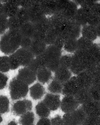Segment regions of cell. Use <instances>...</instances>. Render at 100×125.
<instances>
[{"instance_id":"obj_43","label":"cell","mask_w":100,"mask_h":125,"mask_svg":"<svg viewBox=\"0 0 100 125\" xmlns=\"http://www.w3.org/2000/svg\"><path fill=\"white\" fill-rule=\"evenodd\" d=\"M8 80V76L0 72V90L3 89L6 86Z\"/></svg>"},{"instance_id":"obj_37","label":"cell","mask_w":100,"mask_h":125,"mask_svg":"<svg viewBox=\"0 0 100 125\" xmlns=\"http://www.w3.org/2000/svg\"><path fill=\"white\" fill-rule=\"evenodd\" d=\"M62 119V125H78L72 113H65Z\"/></svg>"},{"instance_id":"obj_21","label":"cell","mask_w":100,"mask_h":125,"mask_svg":"<svg viewBox=\"0 0 100 125\" xmlns=\"http://www.w3.org/2000/svg\"><path fill=\"white\" fill-rule=\"evenodd\" d=\"M37 3L34 6L28 9L29 21L34 24L45 16Z\"/></svg>"},{"instance_id":"obj_1","label":"cell","mask_w":100,"mask_h":125,"mask_svg":"<svg viewBox=\"0 0 100 125\" xmlns=\"http://www.w3.org/2000/svg\"><path fill=\"white\" fill-rule=\"evenodd\" d=\"M22 36L18 30L8 29L0 39V50L6 55L13 54L19 48Z\"/></svg>"},{"instance_id":"obj_17","label":"cell","mask_w":100,"mask_h":125,"mask_svg":"<svg viewBox=\"0 0 100 125\" xmlns=\"http://www.w3.org/2000/svg\"><path fill=\"white\" fill-rule=\"evenodd\" d=\"M53 73L46 67L40 68L36 72L37 81L43 85L47 84L53 78Z\"/></svg>"},{"instance_id":"obj_11","label":"cell","mask_w":100,"mask_h":125,"mask_svg":"<svg viewBox=\"0 0 100 125\" xmlns=\"http://www.w3.org/2000/svg\"><path fill=\"white\" fill-rule=\"evenodd\" d=\"M80 89L76 82V76L73 75L70 79L63 84L62 94L64 96L74 97Z\"/></svg>"},{"instance_id":"obj_33","label":"cell","mask_w":100,"mask_h":125,"mask_svg":"<svg viewBox=\"0 0 100 125\" xmlns=\"http://www.w3.org/2000/svg\"><path fill=\"white\" fill-rule=\"evenodd\" d=\"M58 36L56 33L49 28L45 34L44 41L47 46L53 45Z\"/></svg>"},{"instance_id":"obj_16","label":"cell","mask_w":100,"mask_h":125,"mask_svg":"<svg viewBox=\"0 0 100 125\" xmlns=\"http://www.w3.org/2000/svg\"><path fill=\"white\" fill-rule=\"evenodd\" d=\"M4 4V14L8 18L16 16L20 8L19 0H6Z\"/></svg>"},{"instance_id":"obj_38","label":"cell","mask_w":100,"mask_h":125,"mask_svg":"<svg viewBox=\"0 0 100 125\" xmlns=\"http://www.w3.org/2000/svg\"><path fill=\"white\" fill-rule=\"evenodd\" d=\"M8 18L4 14L0 15V35H2L9 29Z\"/></svg>"},{"instance_id":"obj_7","label":"cell","mask_w":100,"mask_h":125,"mask_svg":"<svg viewBox=\"0 0 100 125\" xmlns=\"http://www.w3.org/2000/svg\"><path fill=\"white\" fill-rule=\"evenodd\" d=\"M16 77L29 86L37 81L36 73L31 70L27 66L20 69Z\"/></svg>"},{"instance_id":"obj_20","label":"cell","mask_w":100,"mask_h":125,"mask_svg":"<svg viewBox=\"0 0 100 125\" xmlns=\"http://www.w3.org/2000/svg\"><path fill=\"white\" fill-rule=\"evenodd\" d=\"M47 47L44 40H33L30 50L35 57L44 53Z\"/></svg>"},{"instance_id":"obj_48","label":"cell","mask_w":100,"mask_h":125,"mask_svg":"<svg viewBox=\"0 0 100 125\" xmlns=\"http://www.w3.org/2000/svg\"><path fill=\"white\" fill-rule=\"evenodd\" d=\"M96 28L99 40L100 41V24L97 26Z\"/></svg>"},{"instance_id":"obj_24","label":"cell","mask_w":100,"mask_h":125,"mask_svg":"<svg viewBox=\"0 0 100 125\" xmlns=\"http://www.w3.org/2000/svg\"><path fill=\"white\" fill-rule=\"evenodd\" d=\"M63 84L53 78L47 84L46 90L48 93L60 95L62 94Z\"/></svg>"},{"instance_id":"obj_49","label":"cell","mask_w":100,"mask_h":125,"mask_svg":"<svg viewBox=\"0 0 100 125\" xmlns=\"http://www.w3.org/2000/svg\"><path fill=\"white\" fill-rule=\"evenodd\" d=\"M7 125H17V123L14 121H11Z\"/></svg>"},{"instance_id":"obj_41","label":"cell","mask_w":100,"mask_h":125,"mask_svg":"<svg viewBox=\"0 0 100 125\" xmlns=\"http://www.w3.org/2000/svg\"><path fill=\"white\" fill-rule=\"evenodd\" d=\"M32 41L33 40L31 38L23 37L21 40L20 47L30 50Z\"/></svg>"},{"instance_id":"obj_28","label":"cell","mask_w":100,"mask_h":125,"mask_svg":"<svg viewBox=\"0 0 100 125\" xmlns=\"http://www.w3.org/2000/svg\"><path fill=\"white\" fill-rule=\"evenodd\" d=\"M34 113L30 111L21 116L19 122L21 125H34Z\"/></svg>"},{"instance_id":"obj_45","label":"cell","mask_w":100,"mask_h":125,"mask_svg":"<svg viewBox=\"0 0 100 125\" xmlns=\"http://www.w3.org/2000/svg\"><path fill=\"white\" fill-rule=\"evenodd\" d=\"M50 121L51 125H62V118L59 115L52 118Z\"/></svg>"},{"instance_id":"obj_5","label":"cell","mask_w":100,"mask_h":125,"mask_svg":"<svg viewBox=\"0 0 100 125\" xmlns=\"http://www.w3.org/2000/svg\"><path fill=\"white\" fill-rule=\"evenodd\" d=\"M48 17L50 23L49 28L59 36L66 25L67 19L60 11H56Z\"/></svg>"},{"instance_id":"obj_6","label":"cell","mask_w":100,"mask_h":125,"mask_svg":"<svg viewBox=\"0 0 100 125\" xmlns=\"http://www.w3.org/2000/svg\"><path fill=\"white\" fill-rule=\"evenodd\" d=\"M75 76L77 83L80 89L88 90L93 84L94 77L88 70L83 71Z\"/></svg>"},{"instance_id":"obj_9","label":"cell","mask_w":100,"mask_h":125,"mask_svg":"<svg viewBox=\"0 0 100 125\" xmlns=\"http://www.w3.org/2000/svg\"><path fill=\"white\" fill-rule=\"evenodd\" d=\"M14 53L18 60L20 66L22 67L28 66L35 57L30 50L21 47Z\"/></svg>"},{"instance_id":"obj_50","label":"cell","mask_w":100,"mask_h":125,"mask_svg":"<svg viewBox=\"0 0 100 125\" xmlns=\"http://www.w3.org/2000/svg\"><path fill=\"white\" fill-rule=\"evenodd\" d=\"M2 116H1L0 114V123L2 121Z\"/></svg>"},{"instance_id":"obj_14","label":"cell","mask_w":100,"mask_h":125,"mask_svg":"<svg viewBox=\"0 0 100 125\" xmlns=\"http://www.w3.org/2000/svg\"><path fill=\"white\" fill-rule=\"evenodd\" d=\"M46 93L44 85L37 81L29 87L28 93L30 96L35 101L41 99L45 95Z\"/></svg>"},{"instance_id":"obj_39","label":"cell","mask_w":100,"mask_h":125,"mask_svg":"<svg viewBox=\"0 0 100 125\" xmlns=\"http://www.w3.org/2000/svg\"><path fill=\"white\" fill-rule=\"evenodd\" d=\"M38 0H19L20 7L29 9L37 3Z\"/></svg>"},{"instance_id":"obj_3","label":"cell","mask_w":100,"mask_h":125,"mask_svg":"<svg viewBox=\"0 0 100 125\" xmlns=\"http://www.w3.org/2000/svg\"><path fill=\"white\" fill-rule=\"evenodd\" d=\"M29 86L16 77L10 82L9 90L13 100H20L25 98L29 93Z\"/></svg>"},{"instance_id":"obj_44","label":"cell","mask_w":100,"mask_h":125,"mask_svg":"<svg viewBox=\"0 0 100 125\" xmlns=\"http://www.w3.org/2000/svg\"><path fill=\"white\" fill-rule=\"evenodd\" d=\"M65 40L61 37L58 36L53 45L63 51Z\"/></svg>"},{"instance_id":"obj_25","label":"cell","mask_w":100,"mask_h":125,"mask_svg":"<svg viewBox=\"0 0 100 125\" xmlns=\"http://www.w3.org/2000/svg\"><path fill=\"white\" fill-rule=\"evenodd\" d=\"M19 30L22 37L31 38L35 32L34 24L30 21L22 24Z\"/></svg>"},{"instance_id":"obj_2","label":"cell","mask_w":100,"mask_h":125,"mask_svg":"<svg viewBox=\"0 0 100 125\" xmlns=\"http://www.w3.org/2000/svg\"><path fill=\"white\" fill-rule=\"evenodd\" d=\"M82 27L75 16L67 19L66 25L59 36L65 40L70 39L77 40L81 36Z\"/></svg>"},{"instance_id":"obj_34","label":"cell","mask_w":100,"mask_h":125,"mask_svg":"<svg viewBox=\"0 0 100 125\" xmlns=\"http://www.w3.org/2000/svg\"><path fill=\"white\" fill-rule=\"evenodd\" d=\"M10 70L9 57L7 56H0V72L5 73Z\"/></svg>"},{"instance_id":"obj_40","label":"cell","mask_w":100,"mask_h":125,"mask_svg":"<svg viewBox=\"0 0 100 125\" xmlns=\"http://www.w3.org/2000/svg\"><path fill=\"white\" fill-rule=\"evenodd\" d=\"M9 57L10 70H15L20 66L19 62L14 53L9 55Z\"/></svg>"},{"instance_id":"obj_18","label":"cell","mask_w":100,"mask_h":125,"mask_svg":"<svg viewBox=\"0 0 100 125\" xmlns=\"http://www.w3.org/2000/svg\"><path fill=\"white\" fill-rule=\"evenodd\" d=\"M48 63V59L45 52L41 54L36 56L30 65L32 70L36 72L42 67H46Z\"/></svg>"},{"instance_id":"obj_36","label":"cell","mask_w":100,"mask_h":125,"mask_svg":"<svg viewBox=\"0 0 100 125\" xmlns=\"http://www.w3.org/2000/svg\"><path fill=\"white\" fill-rule=\"evenodd\" d=\"M9 29L12 30L19 29L22 24L16 16L8 18Z\"/></svg>"},{"instance_id":"obj_42","label":"cell","mask_w":100,"mask_h":125,"mask_svg":"<svg viewBox=\"0 0 100 125\" xmlns=\"http://www.w3.org/2000/svg\"><path fill=\"white\" fill-rule=\"evenodd\" d=\"M69 0H56L57 11L62 12L67 5Z\"/></svg>"},{"instance_id":"obj_22","label":"cell","mask_w":100,"mask_h":125,"mask_svg":"<svg viewBox=\"0 0 100 125\" xmlns=\"http://www.w3.org/2000/svg\"><path fill=\"white\" fill-rule=\"evenodd\" d=\"M79 7L74 1L69 0L67 5L62 12L67 19L72 18L76 16Z\"/></svg>"},{"instance_id":"obj_10","label":"cell","mask_w":100,"mask_h":125,"mask_svg":"<svg viewBox=\"0 0 100 125\" xmlns=\"http://www.w3.org/2000/svg\"><path fill=\"white\" fill-rule=\"evenodd\" d=\"M79 105L74 97L64 96L61 101L60 108L65 113H71L77 109Z\"/></svg>"},{"instance_id":"obj_31","label":"cell","mask_w":100,"mask_h":125,"mask_svg":"<svg viewBox=\"0 0 100 125\" xmlns=\"http://www.w3.org/2000/svg\"><path fill=\"white\" fill-rule=\"evenodd\" d=\"M22 24L29 21L28 9L20 7L16 15Z\"/></svg>"},{"instance_id":"obj_47","label":"cell","mask_w":100,"mask_h":125,"mask_svg":"<svg viewBox=\"0 0 100 125\" xmlns=\"http://www.w3.org/2000/svg\"><path fill=\"white\" fill-rule=\"evenodd\" d=\"M4 4L0 1V15L4 14Z\"/></svg>"},{"instance_id":"obj_19","label":"cell","mask_w":100,"mask_h":125,"mask_svg":"<svg viewBox=\"0 0 100 125\" xmlns=\"http://www.w3.org/2000/svg\"><path fill=\"white\" fill-rule=\"evenodd\" d=\"M53 77L63 84L73 76L70 69L60 66L54 73Z\"/></svg>"},{"instance_id":"obj_23","label":"cell","mask_w":100,"mask_h":125,"mask_svg":"<svg viewBox=\"0 0 100 125\" xmlns=\"http://www.w3.org/2000/svg\"><path fill=\"white\" fill-rule=\"evenodd\" d=\"M34 24L36 32L45 35L50 27L49 17L45 16Z\"/></svg>"},{"instance_id":"obj_12","label":"cell","mask_w":100,"mask_h":125,"mask_svg":"<svg viewBox=\"0 0 100 125\" xmlns=\"http://www.w3.org/2000/svg\"><path fill=\"white\" fill-rule=\"evenodd\" d=\"M60 95L48 93L44 96L43 101L51 111H55L60 108Z\"/></svg>"},{"instance_id":"obj_13","label":"cell","mask_w":100,"mask_h":125,"mask_svg":"<svg viewBox=\"0 0 100 125\" xmlns=\"http://www.w3.org/2000/svg\"><path fill=\"white\" fill-rule=\"evenodd\" d=\"M37 4L46 16L50 17L57 11L56 0H38Z\"/></svg>"},{"instance_id":"obj_27","label":"cell","mask_w":100,"mask_h":125,"mask_svg":"<svg viewBox=\"0 0 100 125\" xmlns=\"http://www.w3.org/2000/svg\"><path fill=\"white\" fill-rule=\"evenodd\" d=\"M78 50L77 40L69 39L65 40L63 51L65 53L73 54Z\"/></svg>"},{"instance_id":"obj_32","label":"cell","mask_w":100,"mask_h":125,"mask_svg":"<svg viewBox=\"0 0 100 125\" xmlns=\"http://www.w3.org/2000/svg\"><path fill=\"white\" fill-rule=\"evenodd\" d=\"M78 49L84 50H88L95 43L83 37H81L77 40Z\"/></svg>"},{"instance_id":"obj_46","label":"cell","mask_w":100,"mask_h":125,"mask_svg":"<svg viewBox=\"0 0 100 125\" xmlns=\"http://www.w3.org/2000/svg\"><path fill=\"white\" fill-rule=\"evenodd\" d=\"M36 125H51L50 120L47 118H41L37 122Z\"/></svg>"},{"instance_id":"obj_35","label":"cell","mask_w":100,"mask_h":125,"mask_svg":"<svg viewBox=\"0 0 100 125\" xmlns=\"http://www.w3.org/2000/svg\"><path fill=\"white\" fill-rule=\"evenodd\" d=\"M9 102L8 97L0 95V114L8 112L9 110Z\"/></svg>"},{"instance_id":"obj_30","label":"cell","mask_w":100,"mask_h":125,"mask_svg":"<svg viewBox=\"0 0 100 125\" xmlns=\"http://www.w3.org/2000/svg\"><path fill=\"white\" fill-rule=\"evenodd\" d=\"M73 60V54L63 53L59 61L60 66L69 69L72 65Z\"/></svg>"},{"instance_id":"obj_4","label":"cell","mask_w":100,"mask_h":125,"mask_svg":"<svg viewBox=\"0 0 100 125\" xmlns=\"http://www.w3.org/2000/svg\"><path fill=\"white\" fill-rule=\"evenodd\" d=\"M63 51L54 45L47 46L45 53L48 59V63L46 67L54 73L60 66L59 61L63 53Z\"/></svg>"},{"instance_id":"obj_15","label":"cell","mask_w":100,"mask_h":125,"mask_svg":"<svg viewBox=\"0 0 100 125\" xmlns=\"http://www.w3.org/2000/svg\"><path fill=\"white\" fill-rule=\"evenodd\" d=\"M81 36L95 43H97L99 42L96 28L95 26L88 24L82 26Z\"/></svg>"},{"instance_id":"obj_8","label":"cell","mask_w":100,"mask_h":125,"mask_svg":"<svg viewBox=\"0 0 100 125\" xmlns=\"http://www.w3.org/2000/svg\"><path fill=\"white\" fill-rule=\"evenodd\" d=\"M33 104L30 100H19L13 104L12 111L15 115L21 116L27 112L31 111Z\"/></svg>"},{"instance_id":"obj_26","label":"cell","mask_w":100,"mask_h":125,"mask_svg":"<svg viewBox=\"0 0 100 125\" xmlns=\"http://www.w3.org/2000/svg\"><path fill=\"white\" fill-rule=\"evenodd\" d=\"M36 114L41 118L48 117L50 114V110L43 101L39 102L36 106Z\"/></svg>"},{"instance_id":"obj_29","label":"cell","mask_w":100,"mask_h":125,"mask_svg":"<svg viewBox=\"0 0 100 125\" xmlns=\"http://www.w3.org/2000/svg\"><path fill=\"white\" fill-rule=\"evenodd\" d=\"M75 17L77 21L81 26L87 24L88 11L83 8L79 7Z\"/></svg>"}]
</instances>
